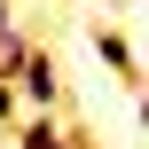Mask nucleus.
I'll list each match as a JSON object with an SVG mask.
<instances>
[{
    "mask_svg": "<svg viewBox=\"0 0 149 149\" xmlns=\"http://www.w3.org/2000/svg\"><path fill=\"white\" fill-rule=\"evenodd\" d=\"M8 79H16V102H24V110H55V102H63V71H55V55H47L39 39L24 47V63H16Z\"/></svg>",
    "mask_w": 149,
    "mask_h": 149,
    "instance_id": "obj_1",
    "label": "nucleus"
},
{
    "mask_svg": "<svg viewBox=\"0 0 149 149\" xmlns=\"http://www.w3.org/2000/svg\"><path fill=\"white\" fill-rule=\"evenodd\" d=\"M16 149H79V141L63 134V118H55V110H24V134H16Z\"/></svg>",
    "mask_w": 149,
    "mask_h": 149,
    "instance_id": "obj_2",
    "label": "nucleus"
},
{
    "mask_svg": "<svg viewBox=\"0 0 149 149\" xmlns=\"http://www.w3.org/2000/svg\"><path fill=\"white\" fill-rule=\"evenodd\" d=\"M94 55H102L118 79H134V47H126V31H94Z\"/></svg>",
    "mask_w": 149,
    "mask_h": 149,
    "instance_id": "obj_3",
    "label": "nucleus"
},
{
    "mask_svg": "<svg viewBox=\"0 0 149 149\" xmlns=\"http://www.w3.org/2000/svg\"><path fill=\"white\" fill-rule=\"evenodd\" d=\"M141 126H149V94H141Z\"/></svg>",
    "mask_w": 149,
    "mask_h": 149,
    "instance_id": "obj_4",
    "label": "nucleus"
},
{
    "mask_svg": "<svg viewBox=\"0 0 149 149\" xmlns=\"http://www.w3.org/2000/svg\"><path fill=\"white\" fill-rule=\"evenodd\" d=\"M79 149H86V141H79Z\"/></svg>",
    "mask_w": 149,
    "mask_h": 149,
    "instance_id": "obj_5",
    "label": "nucleus"
}]
</instances>
